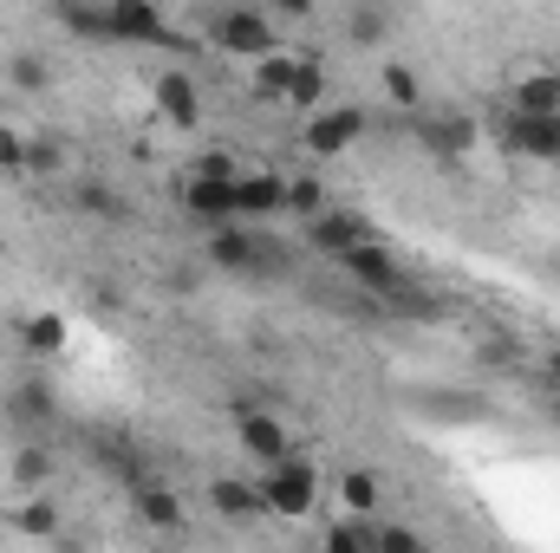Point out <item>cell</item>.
Wrapping results in <instances>:
<instances>
[{"label": "cell", "mask_w": 560, "mask_h": 553, "mask_svg": "<svg viewBox=\"0 0 560 553\" xmlns=\"http://www.w3.org/2000/svg\"><path fill=\"white\" fill-rule=\"evenodd\" d=\"M261 502H268V515H287V521H300L313 502H319V475H313V462H300V456H280V462H261Z\"/></svg>", "instance_id": "1"}, {"label": "cell", "mask_w": 560, "mask_h": 553, "mask_svg": "<svg viewBox=\"0 0 560 553\" xmlns=\"http://www.w3.org/2000/svg\"><path fill=\"white\" fill-rule=\"evenodd\" d=\"M209 39H215L222 52H235V59H261V52L280 46V26L261 7H222L215 26H209Z\"/></svg>", "instance_id": "2"}, {"label": "cell", "mask_w": 560, "mask_h": 553, "mask_svg": "<svg viewBox=\"0 0 560 553\" xmlns=\"http://www.w3.org/2000/svg\"><path fill=\"white\" fill-rule=\"evenodd\" d=\"M339 268L359 280L365 293H378V299H398V293H411L405 268H398V261L385 255V242H372V235H365V242H352V248L339 255Z\"/></svg>", "instance_id": "3"}, {"label": "cell", "mask_w": 560, "mask_h": 553, "mask_svg": "<svg viewBox=\"0 0 560 553\" xmlns=\"http://www.w3.org/2000/svg\"><path fill=\"white\" fill-rule=\"evenodd\" d=\"M359 138H365V111L359 105H319V111H306V150L313 156H346Z\"/></svg>", "instance_id": "4"}, {"label": "cell", "mask_w": 560, "mask_h": 553, "mask_svg": "<svg viewBox=\"0 0 560 553\" xmlns=\"http://www.w3.org/2000/svg\"><path fill=\"white\" fill-rule=\"evenodd\" d=\"M209 268H229V274H255V268H268V248L242 228V215H229V222H209Z\"/></svg>", "instance_id": "5"}, {"label": "cell", "mask_w": 560, "mask_h": 553, "mask_svg": "<svg viewBox=\"0 0 560 553\" xmlns=\"http://www.w3.org/2000/svg\"><path fill=\"white\" fill-rule=\"evenodd\" d=\"M235 443H242L255 462H280V456H293V430H287L275 411H261V404H248V411L235 416Z\"/></svg>", "instance_id": "6"}, {"label": "cell", "mask_w": 560, "mask_h": 553, "mask_svg": "<svg viewBox=\"0 0 560 553\" xmlns=\"http://www.w3.org/2000/svg\"><path fill=\"white\" fill-rule=\"evenodd\" d=\"M502 143H509L515 156L560 163V118H541V111H509V118H502Z\"/></svg>", "instance_id": "7"}, {"label": "cell", "mask_w": 560, "mask_h": 553, "mask_svg": "<svg viewBox=\"0 0 560 553\" xmlns=\"http://www.w3.org/2000/svg\"><path fill=\"white\" fill-rule=\"evenodd\" d=\"M150 98H156V111H163L176 131H196V125H202V92H196V79H189V72H176V66H170V72L150 85Z\"/></svg>", "instance_id": "8"}, {"label": "cell", "mask_w": 560, "mask_h": 553, "mask_svg": "<svg viewBox=\"0 0 560 553\" xmlns=\"http://www.w3.org/2000/svg\"><path fill=\"white\" fill-rule=\"evenodd\" d=\"M365 235H372V228H365L352 209H332V202H326L319 215H306V242H313L319 255H346V248L365 242Z\"/></svg>", "instance_id": "9"}, {"label": "cell", "mask_w": 560, "mask_h": 553, "mask_svg": "<svg viewBox=\"0 0 560 553\" xmlns=\"http://www.w3.org/2000/svg\"><path fill=\"white\" fill-rule=\"evenodd\" d=\"M255 72H248V92L261 98V105H287V92H293V79H300V66L306 59H293V52H261V59H248Z\"/></svg>", "instance_id": "10"}, {"label": "cell", "mask_w": 560, "mask_h": 553, "mask_svg": "<svg viewBox=\"0 0 560 553\" xmlns=\"http://www.w3.org/2000/svg\"><path fill=\"white\" fill-rule=\"evenodd\" d=\"M385 39H392V0H352L346 7V46L385 52Z\"/></svg>", "instance_id": "11"}, {"label": "cell", "mask_w": 560, "mask_h": 553, "mask_svg": "<svg viewBox=\"0 0 560 553\" xmlns=\"http://www.w3.org/2000/svg\"><path fill=\"white\" fill-rule=\"evenodd\" d=\"M112 33L131 46H170V26L150 0H112Z\"/></svg>", "instance_id": "12"}, {"label": "cell", "mask_w": 560, "mask_h": 553, "mask_svg": "<svg viewBox=\"0 0 560 553\" xmlns=\"http://www.w3.org/2000/svg\"><path fill=\"white\" fill-rule=\"evenodd\" d=\"M7 416H13L20 430H52V423H59L52 385H46V378H20V385H13V398H7Z\"/></svg>", "instance_id": "13"}, {"label": "cell", "mask_w": 560, "mask_h": 553, "mask_svg": "<svg viewBox=\"0 0 560 553\" xmlns=\"http://www.w3.org/2000/svg\"><path fill=\"white\" fill-rule=\"evenodd\" d=\"M183 202H189V215H202V222H229V215H235V176H189V183H183Z\"/></svg>", "instance_id": "14"}, {"label": "cell", "mask_w": 560, "mask_h": 553, "mask_svg": "<svg viewBox=\"0 0 560 553\" xmlns=\"http://www.w3.org/2000/svg\"><path fill=\"white\" fill-rule=\"evenodd\" d=\"M287 209V176H235V215L242 222H261Z\"/></svg>", "instance_id": "15"}, {"label": "cell", "mask_w": 560, "mask_h": 553, "mask_svg": "<svg viewBox=\"0 0 560 553\" xmlns=\"http://www.w3.org/2000/svg\"><path fill=\"white\" fill-rule=\"evenodd\" d=\"M66 196H72V209H85V215H98V222H125V215H131V202H125L105 176H72Z\"/></svg>", "instance_id": "16"}, {"label": "cell", "mask_w": 560, "mask_h": 553, "mask_svg": "<svg viewBox=\"0 0 560 553\" xmlns=\"http://www.w3.org/2000/svg\"><path fill=\"white\" fill-rule=\"evenodd\" d=\"M209 502H215V515H229V521H255V515H268L261 489H255V482H235V475H215V482H209Z\"/></svg>", "instance_id": "17"}, {"label": "cell", "mask_w": 560, "mask_h": 553, "mask_svg": "<svg viewBox=\"0 0 560 553\" xmlns=\"http://www.w3.org/2000/svg\"><path fill=\"white\" fill-rule=\"evenodd\" d=\"M59 20L79 33V39H118L112 33V0L98 7V0H59Z\"/></svg>", "instance_id": "18"}, {"label": "cell", "mask_w": 560, "mask_h": 553, "mask_svg": "<svg viewBox=\"0 0 560 553\" xmlns=\"http://www.w3.org/2000/svg\"><path fill=\"white\" fill-rule=\"evenodd\" d=\"M515 111H541V118H560V72H528L515 85Z\"/></svg>", "instance_id": "19"}, {"label": "cell", "mask_w": 560, "mask_h": 553, "mask_svg": "<svg viewBox=\"0 0 560 553\" xmlns=\"http://www.w3.org/2000/svg\"><path fill=\"white\" fill-rule=\"evenodd\" d=\"M20 345H26L33 358H52V352L66 345V319H59V313H33V319H20Z\"/></svg>", "instance_id": "20"}, {"label": "cell", "mask_w": 560, "mask_h": 553, "mask_svg": "<svg viewBox=\"0 0 560 553\" xmlns=\"http://www.w3.org/2000/svg\"><path fill=\"white\" fill-rule=\"evenodd\" d=\"M339 502H346L352 515H378L385 489H378V475H372V469H346V475H339Z\"/></svg>", "instance_id": "21"}, {"label": "cell", "mask_w": 560, "mask_h": 553, "mask_svg": "<svg viewBox=\"0 0 560 553\" xmlns=\"http://www.w3.org/2000/svg\"><path fill=\"white\" fill-rule=\"evenodd\" d=\"M423 143L443 150V156H463V150L476 143V125H469V118H430V125H423Z\"/></svg>", "instance_id": "22"}, {"label": "cell", "mask_w": 560, "mask_h": 553, "mask_svg": "<svg viewBox=\"0 0 560 553\" xmlns=\"http://www.w3.org/2000/svg\"><path fill=\"white\" fill-rule=\"evenodd\" d=\"M131 502H138V515L150 528H183V502H176L170 489H138Z\"/></svg>", "instance_id": "23"}, {"label": "cell", "mask_w": 560, "mask_h": 553, "mask_svg": "<svg viewBox=\"0 0 560 553\" xmlns=\"http://www.w3.org/2000/svg\"><path fill=\"white\" fill-rule=\"evenodd\" d=\"M378 85H385V98H392V105H405V111H411V105L423 98L418 72H411V66H398V59H385V72H378Z\"/></svg>", "instance_id": "24"}, {"label": "cell", "mask_w": 560, "mask_h": 553, "mask_svg": "<svg viewBox=\"0 0 560 553\" xmlns=\"http://www.w3.org/2000/svg\"><path fill=\"white\" fill-rule=\"evenodd\" d=\"M46 475H52V456H46L39 443H20V449H13V482H20V489H39Z\"/></svg>", "instance_id": "25"}, {"label": "cell", "mask_w": 560, "mask_h": 553, "mask_svg": "<svg viewBox=\"0 0 560 553\" xmlns=\"http://www.w3.org/2000/svg\"><path fill=\"white\" fill-rule=\"evenodd\" d=\"M13 528H20L26 541H52V534H59V508H52V502H26V508L13 515Z\"/></svg>", "instance_id": "26"}, {"label": "cell", "mask_w": 560, "mask_h": 553, "mask_svg": "<svg viewBox=\"0 0 560 553\" xmlns=\"http://www.w3.org/2000/svg\"><path fill=\"white\" fill-rule=\"evenodd\" d=\"M7 79H13L20 92H46V85H52V66H46L39 52H13V66H7Z\"/></svg>", "instance_id": "27"}, {"label": "cell", "mask_w": 560, "mask_h": 553, "mask_svg": "<svg viewBox=\"0 0 560 553\" xmlns=\"http://www.w3.org/2000/svg\"><path fill=\"white\" fill-rule=\"evenodd\" d=\"M287 105H293V111H319V105H326V72H319V66H300Z\"/></svg>", "instance_id": "28"}, {"label": "cell", "mask_w": 560, "mask_h": 553, "mask_svg": "<svg viewBox=\"0 0 560 553\" xmlns=\"http://www.w3.org/2000/svg\"><path fill=\"white\" fill-rule=\"evenodd\" d=\"M287 209H293V215H319V209H326V183H319V176H293V183H287Z\"/></svg>", "instance_id": "29"}, {"label": "cell", "mask_w": 560, "mask_h": 553, "mask_svg": "<svg viewBox=\"0 0 560 553\" xmlns=\"http://www.w3.org/2000/svg\"><path fill=\"white\" fill-rule=\"evenodd\" d=\"M66 169V150L52 138H26V176H59Z\"/></svg>", "instance_id": "30"}, {"label": "cell", "mask_w": 560, "mask_h": 553, "mask_svg": "<svg viewBox=\"0 0 560 553\" xmlns=\"http://www.w3.org/2000/svg\"><path fill=\"white\" fill-rule=\"evenodd\" d=\"M326 548H332V553H359V548H372V515H359V521H339V528H326Z\"/></svg>", "instance_id": "31"}, {"label": "cell", "mask_w": 560, "mask_h": 553, "mask_svg": "<svg viewBox=\"0 0 560 553\" xmlns=\"http://www.w3.org/2000/svg\"><path fill=\"white\" fill-rule=\"evenodd\" d=\"M0 176H26V138L13 125H0Z\"/></svg>", "instance_id": "32"}, {"label": "cell", "mask_w": 560, "mask_h": 553, "mask_svg": "<svg viewBox=\"0 0 560 553\" xmlns=\"http://www.w3.org/2000/svg\"><path fill=\"white\" fill-rule=\"evenodd\" d=\"M372 548H398V553H418V548H423V534H411V528H385V521H378V528H372Z\"/></svg>", "instance_id": "33"}, {"label": "cell", "mask_w": 560, "mask_h": 553, "mask_svg": "<svg viewBox=\"0 0 560 553\" xmlns=\"http://www.w3.org/2000/svg\"><path fill=\"white\" fill-rule=\"evenodd\" d=\"M189 176H242V169H235V163H229L222 150H209V156H202V163H196Z\"/></svg>", "instance_id": "34"}, {"label": "cell", "mask_w": 560, "mask_h": 553, "mask_svg": "<svg viewBox=\"0 0 560 553\" xmlns=\"http://www.w3.org/2000/svg\"><path fill=\"white\" fill-rule=\"evenodd\" d=\"M268 7H275V13H287V20H306V13H313V0H268Z\"/></svg>", "instance_id": "35"}, {"label": "cell", "mask_w": 560, "mask_h": 553, "mask_svg": "<svg viewBox=\"0 0 560 553\" xmlns=\"http://www.w3.org/2000/svg\"><path fill=\"white\" fill-rule=\"evenodd\" d=\"M548 372H555V385H560V358H555V365H548Z\"/></svg>", "instance_id": "36"}]
</instances>
